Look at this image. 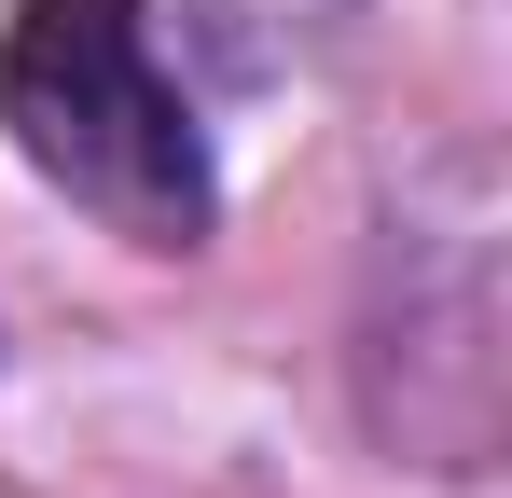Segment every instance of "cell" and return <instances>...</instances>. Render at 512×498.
I'll use <instances>...</instances> for the list:
<instances>
[{
  "label": "cell",
  "instance_id": "cell-1",
  "mask_svg": "<svg viewBox=\"0 0 512 498\" xmlns=\"http://www.w3.org/2000/svg\"><path fill=\"white\" fill-rule=\"evenodd\" d=\"M0 125L70 208L139 249H194L222 222V166L139 0H14L0 28Z\"/></svg>",
  "mask_w": 512,
  "mask_h": 498
}]
</instances>
